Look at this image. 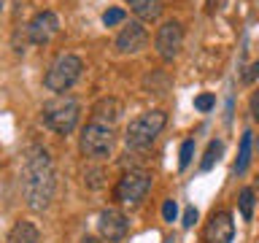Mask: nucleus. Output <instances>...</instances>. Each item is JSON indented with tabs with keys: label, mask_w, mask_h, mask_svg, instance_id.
<instances>
[{
	"label": "nucleus",
	"mask_w": 259,
	"mask_h": 243,
	"mask_svg": "<svg viewBox=\"0 0 259 243\" xmlns=\"http://www.w3.org/2000/svg\"><path fill=\"white\" fill-rule=\"evenodd\" d=\"M54 162L44 146H30L22 162V194L30 211H46L54 197Z\"/></svg>",
	"instance_id": "obj_1"
},
{
	"label": "nucleus",
	"mask_w": 259,
	"mask_h": 243,
	"mask_svg": "<svg viewBox=\"0 0 259 243\" xmlns=\"http://www.w3.org/2000/svg\"><path fill=\"white\" fill-rule=\"evenodd\" d=\"M78 116H81V105H78L76 97H70V95H54L52 100H46L44 108H40L44 125L57 135H70L78 125Z\"/></svg>",
	"instance_id": "obj_2"
},
{
	"label": "nucleus",
	"mask_w": 259,
	"mask_h": 243,
	"mask_svg": "<svg viewBox=\"0 0 259 243\" xmlns=\"http://www.w3.org/2000/svg\"><path fill=\"white\" fill-rule=\"evenodd\" d=\"M167 125V113L165 111H146L141 113L138 119H133L127 125V133H124V143L127 149H146L157 141V135L165 130Z\"/></svg>",
	"instance_id": "obj_3"
},
{
	"label": "nucleus",
	"mask_w": 259,
	"mask_h": 243,
	"mask_svg": "<svg viewBox=\"0 0 259 243\" xmlns=\"http://www.w3.org/2000/svg\"><path fill=\"white\" fill-rule=\"evenodd\" d=\"M81 70H84V62L76 54H60L57 60L49 65L46 76H44V87L54 95H65L68 89L81 78Z\"/></svg>",
	"instance_id": "obj_4"
},
{
	"label": "nucleus",
	"mask_w": 259,
	"mask_h": 243,
	"mask_svg": "<svg viewBox=\"0 0 259 243\" xmlns=\"http://www.w3.org/2000/svg\"><path fill=\"white\" fill-rule=\"evenodd\" d=\"M78 149L89 159H105L113 149V127L100 125V122H89L78 135Z\"/></svg>",
	"instance_id": "obj_5"
},
{
	"label": "nucleus",
	"mask_w": 259,
	"mask_h": 243,
	"mask_svg": "<svg viewBox=\"0 0 259 243\" xmlns=\"http://www.w3.org/2000/svg\"><path fill=\"white\" fill-rule=\"evenodd\" d=\"M149 192H151V173H146V170H127L116 181L113 197L119 202H127V206H138L141 200H146Z\"/></svg>",
	"instance_id": "obj_6"
},
{
	"label": "nucleus",
	"mask_w": 259,
	"mask_h": 243,
	"mask_svg": "<svg viewBox=\"0 0 259 243\" xmlns=\"http://www.w3.org/2000/svg\"><path fill=\"white\" fill-rule=\"evenodd\" d=\"M181 46H184V27H181V22H176V19L165 22L157 30V35H154V49H157V54L165 62L176 60L178 52H181Z\"/></svg>",
	"instance_id": "obj_7"
},
{
	"label": "nucleus",
	"mask_w": 259,
	"mask_h": 243,
	"mask_svg": "<svg viewBox=\"0 0 259 243\" xmlns=\"http://www.w3.org/2000/svg\"><path fill=\"white\" fill-rule=\"evenodd\" d=\"M97 232H100L103 240L119 243V240L127 238L130 222L119 208H105V211H100V216H97Z\"/></svg>",
	"instance_id": "obj_8"
},
{
	"label": "nucleus",
	"mask_w": 259,
	"mask_h": 243,
	"mask_svg": "<svg viewBox=\"0 0 259 243\" xmlns=\"http://www.w3.org/2000/svg\"><path fill=\"white\" fill-rule=\"evenodd\" d=\"M57 32H60V16L54 11H49V8L46 11H38L27 24V38H30V44H35V46L49 44Z\"/></svg>",
	"instance_id": "obj_9"
},
{
	"label": "nucleus",
	"mask_w": 259,
	"mask_h": 243,
	"mask_svg": "<svg viewBox=\"0 0 259 243\" xmlns=\"http://www.w3.org/2000/svg\"><path fill=\"white\" fill-rule=\"evenodd\" d=\"M202 238H205V243H232L235 222H232L230 211H216V214H210Z\"/></svg>",
	"instance_id": "obj_10"
},
{
	"label": "nucleus",
	"mask_w": 259,
	"mask_h": 243,
	"mask_svg": "<svg viewBox=\"0 0 259 243\" xmlns=\"http://www.w3.org/2000/svg\"><path fill=\"white\" fill-rule=\"evenodd\" d=\"M149 44V32L141 22H130L124 30L116 35V52L119 54H138Z\"/></svg>",
	"instance_id": "obj_11"
},
{
	"label": "nucleus",
	"mask_w": 259,
	"mask_h": 243,
	"mask_svg": "<svg viewBox=\"0 0 259 243\" xmlns=\"http://www.w3.org/2000/svg\"><path fill=\"white\" fill-rule=\"evenodd\" d=\"M121 116V103L116 97H103L92 105V122H100V125H116Z\"/></svg>",
	"instance_id": "obj_12"
},
{
	"label": "nucleus",
	"mask_w": 259,
	"mask_h": 243,
	"mask_svg": "<svg viewBox=\"0 0 259 243\" xmlns=\"http://www.w3.org/2000/svg\"><path fill=\"white\" fill-rule=\"evenodd\" d=\"M38 240H40L38 227L32 222H27V219H19L11 227V232H8V243H38Z\"/></svg>",
	"instance_id": "obj_13"
},
{
	"label": "nucleus",
	"mask_w": 259,
	"mask_h": 243,
	"mask_svg": "<svg viewBox=\"0 0 259 243\" xmlns=\"http://www.w3.org/2000/svg\"><path fill=\"white\" fill-rule=\"evenodd\" d=\"M130 8H133V14L138 16V19H143V22H154V19H159L162 16V0H127Z\"/></svg>",
	"instance_id": "obj_14"
},
{
	"label": "nucleus",
	"mask_w": 259,
	"mask_h": 243,
	"mask_svg": "<svg viewBox=\"0 0 259 243\" xmlns=\"http://www.w3.org/2000/svg\"><path fill=\"white\" fill-rule=\"evenodd\" d=\"M251 143H254V133L246 130L240 138V151H238V159H235V173H246L248 170V162H251Z\"/></svg>",
	"instance_id": "obj_15"
},
{
	"label": "nucleus",
	"mask_w": 259,
	"mask_h": 243,
	"mask_svg": "<svg viewBox=\"0 0 259 243\" xmlns=\"http://www.w3.org/2000/svg\"><path fill=\"white\" fill-rule=\"evenodd\" d=\"M254 189L251 186H246V189H240V194H238V206H240V216L246 219V222H251L254 219Z\"/></svg>",
	"instance_id": "obj_16"
},
{
	"label": "nucleus",
	"mask_w": 259,
	"mask_h": 243,
	"mask_svg": "<svg viewBox=\"0 0 259 243\" xmlns=\"http://www.w3.org/2000/svg\"><path fill=\"white\" fill-rule=\"evenodd\" d=\"M222 151H224L222 141H210L208 149H205V157H202V162H200V170H210V168H213L216 162L222 159Z\"/></svg>",
	"instance_id": "obj_17"
},
{
	"label": "nucleus",
	"mask_w": 259,
	"mask_h": 243,
	"mask_svg": "<svg viewBox=\"0 0 259 243\" xmlns=\"http://www.w3.org/2000/svg\"><path fill=\"white\" fill-rule=\"evenodd\" d=\"M192 157H194V138H186V141L181 143V151H178V168L186 170Z\"/></svg>",
	"instance_id": "obj_18"
},
{
	"label": "nucleus",
	"mask_w": 259,
	"mask_h": 243,
	"mask_svg": "<svg viewBox=\"0 0 259 243\" xmlns=\"http://www.w3.org/2000/svg\"><path fill=\"white\" fill-rule=\"evenodd\" d=\"M124 19H127L124 8H108V11L103 14V24H105V27H113V24H121Z\"/></svg>",
	"instance_id": "obj_19"
},
{
	"label": "nucleus",
	"mask_w": 259,
	"mask_h": 243,
	"mask_svg": "<svg viewBox=\"0 0 259 243\" xmlns=\"http://www.w3.org/2000/svg\"><path fill=\"white\" fill-rule=\"evenodd\" d=\"M213 105H216V97L210 95V92H202V95H197V97H194V108H197V111H202V113H205V111H210Z\"/></svg>",
	"instance_id": "obj_20"
},
{
	"label": "nucleus",
	"mask_w": 259,
	"mask_h": 243,
	"mask_svg": "<svg viewBox=\"0 0 259 243\" xmlns=\"http://www.w3.org/2000/svg\"><path fill=\"white\" fill-rule=\"evenodd\" d=\"M176 216H178L176 200H165V206H162V219H165V222H176Z\"/></svg>",
	"instance_id": "obj_21"
},
{
	"label": "nucleus",
	"mask_w": 259,
	"mask_h": 243,
	"mask_svg": "<svg viewBox=\"0 0 259 243\" xmlns=\"http://www.w3.org/2000/svg\"><path fill=\"white\" fill-rule=\"evenodd\" d=\"M194 222H197V208H194V206H189V208L184 211V222H181V224L186 227V230H189V227H192Z\"/></svg>",
	"instance_id": "obj_22"
},
{
	"label": "nucleus",
	"mask_w": 259,
	"mask_h": 243,
	"mask_svg": "<svg viewBox=\"0 0 259 243\" xmlns=\"http://www.w3.org/2000/svg\"><path fill=\"white\" fill-rule=\"evenodd\" d=\"M248 111H251V116H254L259 122V89L254 95H251V100H248Z\"/></svg>",
	"instance_id": "obj_23"
},
{
	"label": "nucleus",
	"mask_w": 259,
	"mask_h": 243,
	"mask_svg": "<svg viewBox=\"0 0 259 243\" xmlns=\"http://www.w3.org/2000/svg\"><path fill=\"white\" fill-rule=\"evenodd\" d=\"M259 76V62H254V65H251V68H248V73H243V81H246V84H251V81H254Z\"/></svg>",
	"instance_id": "obj_24"
},
{
	"label": "nucleus",
	"mask_w": 259,
	"mask_h": 243,
	"mask_svg": "<svg viewBox=\"0 0 259 243\" xmlns=\"http://www.w3.org/2000/svg\"><path fill=\"white\" fill-rule=\"evenodd\" d=\"M81 243H100V240L92 238V235H84V238H81Z\"/></svg>",
	"instance_id": "obj_25"
},
{
	"label": "nucleus",
	"mask_w": 259,
	"mask_h": 243,
	"mask_svg": "<svg viewBox=\"0 0 259 243\" xmlns=\"http://www.w3.org/2000/svg\"><path fill=\"white\" fill-rule=\"evenodd\" d=\"M165 243H173V238H165Z\"/></svg>",
	"instance_id": "obj_26"
}]
</instances>
